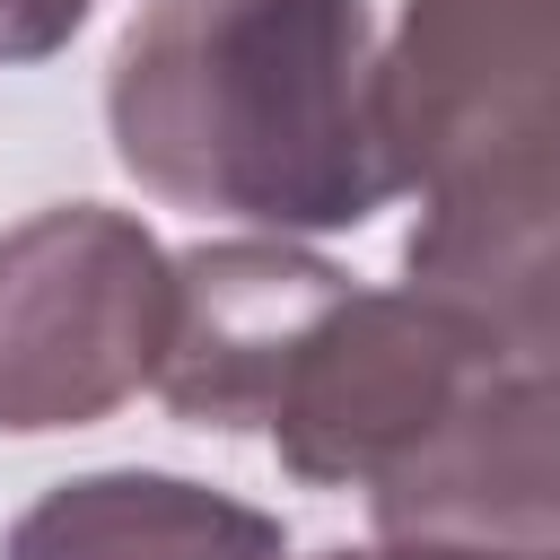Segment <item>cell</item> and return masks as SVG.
I'll list each match as a JSON object with an SVG mask.
<instances>
[{"instance_id":"277c9868","label":"cell","mask_w":560,"mask_h":560,"mask_svg":"<svg viewBox=\"0 0 560 560\" xmlns=\"http://www.w3.org/2000/svg\"><path fill=\"white\" fill-rule=\"evenodd\" d=\"M560 131V0H402L376 52V140L394 192H429Z\"/></svg>"},{"instance_id":"30bf717a","label":"cell","mask_w":560,"mask_h":560,"mask_svg":"<svg viewBox=\"0 0 560 560\" xmlns=\"http://www.w3.org/2000/svg\"><path fill=\"white\" fill-rule=\"evenodd\" d=\"M324 560H508V551H464V542H402V534H385L376 551H324Z\"/></svg>"},{"instance_id":"5b68a950","label":"cell","mask_w":560,"mask_h":560,"mask_svg":"<svg viewBox=\"0 0 560 560\" xmlns=\"http://www.w3.org/2000/svg\"><path fill=\"white\" fill-rule=\"evenodd\" d=\"M376 534L560 560V359L490 368L394 472L368 481Z\"/></svg>"},{"instance_id":"3957f363","label":"cell","mask_w":560,"mask_h":560,"mask_svg":"<svg viewBox=\"0 0 560 560\" xmlns=\"http://www.w3.org/2000/svg\"><path fill=\"white\" fill-rule=\"evenodd\" d=\"M499 359L438 315L420 289H341L315 332L289 350L271 411H262V446L324 490H368L376 472H394Z\"/></svg>"},{"instance_id":"6da1fadb","label":"cell","mask_w":560,"mask_h":560,"mask_svg":"<svg viewBox=\"0 0 560 560\" xmlns=\"http://www.w3.org/2000/svg\"><path fill=\"white\" fill-rule=\"evenodd\" d=\"M105 131L140 192L271 236L394 201L359 0H149L114 44Z\"/></svg>"},{"instance_id":"9c48e42d","label":"cell","mask_w":560,"mask_h":560,"mask_svg":"<svg viewBox=\"0 0 560 560\" xmlns=\"http://www.w3.org/2000/svg\"><path fill=\"white\" fill-rule=\"evenodd\" d=\"M96 0H0V61H44L88 26Z\"/></svg>"},{"instance_id":"8992f818","label":"cell","mask_w":560,"mask_h":560,"mask_svg":"<svg viewBox=\"0 0 560 560\" xmlns=\"http://www.w3.org/2000/svg\"><path fill=\"white\" fill-rule=\"evenodd\" d=\"M402 271L499 368L560 359V131L429 184Z\"/></svg>"},{"instance_id":"52a82bcc","label":"cell","mask_w":560,"mask_h":560,"mask_svg":"<svg viewBox=\"0 0 560 560\" xmlns=\"http://www.w3.org/2000/svg\"><path fill=\"white\" fill-rule=\"evenodd\" d=\"M341 289L350 271H332L324 254L289 236H228V245L175 254V306H166V350H158L149 394L184 429L262 438L289 350L315 332V315Z\"/></svg>"},{"instance_id":"ba28073f","label":"cell","mask_w":560,"mask_h":560,"mask_svg":"<svg viewBox=\"0 0 560 560\" xmlns=\"http://www.w3.org/2000/svg\"><path fill=\"white\" fill-rule=\"evenodd\" d=\"M280 516L184 472H79L9 525V560H280Z\"/></svg>"},{"instance_id":"7a4b0ae2","label":"cell","mask_w":560,"mask_h":560,"mask_svg":"<svg viewBox=\"0 0 560 560\" xmlns=\"http://www.w3.org/2000/svg\"><path fill=\"white\" fill-rule=\"evenodd\" d=\"M175 254L105 201H52L0 236V429H88L158 376Z\"/></svg>"}]
</instances>
